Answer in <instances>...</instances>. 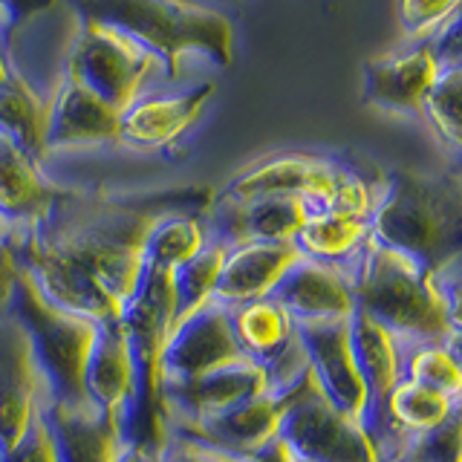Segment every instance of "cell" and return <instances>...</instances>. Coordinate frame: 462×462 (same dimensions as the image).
I'll list each match as a JSON object with an SVG mask.
<instances>
[{"instance_id": "1", "label": "cell", "mask_w": 462, "mask_h": 462, "mask_svg": "<svg viewBox=\"0 0 462 462\" xmlns=\"http://www.w3.org/2000/svg\"><path fill=\"white\" fill-rule=\"evenodd\" d=\"M211 199L206 185L142 194L64 188L38 223L12 231V243L21 269L52 303L113 324L144 274V240L153 223L180 208L208 211Z\"/></svg>"}, {"instance_id": "2", "label": "cell", "mask_w": 462, "mask_h": 462, "mask_svg": "<svg viewBox=\"0 0 462 462\" xmlns=\"http://www.w3.org/2000/svg\"><path fill=\"white\" fill-rule=\"evenodd\" d=\"M370 235L387 249L408 254L422 269H437L459 257V173H382V194L370 214Z\"/></svg>"}, {"instance_id": "3", "label": "cell", "mask_w": 462, "mask_h": 462, "mask_svg": "<svg viewBox=\"0 0 462 462\" xmlns=\"http://www.w3.org/2000/svg\"><path fill=\"white\" fill-rule=\"evenodd\" d=\"M81 18L110 23L139 41L177 81L188 55L211 58L217 67L235 61V29L223 12L194 0H69Z\"/></svg>"}, {"instance_id": "4", "label": "cell", "mask_w": 462, "mask_h": 462, "mask_svg": "<svg viewBox=\"0 0 462 462\" xmlns=\"http://www.w3.org/2000/svg\"><path fill=\"white\" fill-rule=\"evenodd\" d=\"M353 295L356 310L390 329L402 344H459V315L445 307L428 269L373 237L353 269Z\"/></svg>"}, {"instance_id": "5", "label": "cell", "mask_w": 462, "mask_h": 462, "mask_svg": "<svg viewBox=\"0 0 462 462\" xmlns=\"http://www.w3.org/2000/svg\"><path fill=\"white\" fill-rule=\"evenodd\" d=\"M177 321L173 278L165 269L144 266L134 298L119 318L136 367V408L127 425V439L162 445L165 428L159 416V387H162V350Z\"/></svg>"}, {"instance_id": "6", "label": "cell", "mask_w": 462, "mask_h": 462, "mask_svg": "<svg viewBox=\"0 0 462 462\" xmlns=\"http://www.w3.org/2000/svg\"><path fill=\"white\" fill-rule=\"evenodd\" d=\"M12 315L23 324L38 370L50 390L52 404H87L84 367L90 358L98 321L52 303L38 283L21 269Z\"/></svg>"}, {"instance_id": "7", "label": "cell", "mask_w": 462, "mask_h": 462, "mask_svg": "<svg viewBox=\"0 0 462 462\" xmlns=\"http://www.w3.org/2000/svg\"><path fill=\"white\" fill-rule=\"evenodd\" d=\"M162 69V61L139 41L113 29L110 23L81 18L67 76L84 84L101 101H107L113 110L125 113L139 96H144L148 84Z\"/></svg>"}, {"instance_id": "8", "label": "cell", "mask_w": 462, "mask_h": 462, "mask_svg": "<svg viewBox=\"0 0 462 462\" xmlns=\"http://www.w3.org/2000/svg\"><path fill=\"white\" fill-rule=\"evenodd\" d=\"M278 439L303 462H379L365 425L336 408L312 373L283 393Z\"/></svg>"}, {"instance_id": "9", "label": "cell", "mask_w": 462, "mask_h": 462, "mask_svg": "<svg viewBox=\"0 0 462 462\" xmlns=\"http://www.w3.org/2000/svg\"><path fill=\"white\" fill-rule=\"evenodd\" d=\"M341 171L344 162L329 156L283 151L240 168L220 191H214V197L228 202L254 197H300L312 208H324Z\"/></svg>"}, {"instance_id": "10", "label": "cell", "mask_w": 462, "mask_h": 462, "mask_svg": "<svg viewBox=\"0 0 462 462\" xmlns=\"http://www.w3.org/2000/svg\"><path fill=\"white\" fill-rule=\"evenodd\" d=\"M50 390L32 344L12 312L0 315V451L50 408Z\"/></svg>"}, {"instance_id": "11", "label": "cell", "mask_w": 462, "mask_h": 462, "mask_svg": "<svg viewBox=\"0 0 462 462\" xmlns=\"http://www.w3.org/2000/svg\"><path fill=\"white\" fill-rule=\"evenodd\" d=\"M240 358L245 356L231 332L228 307L211 300L173 324L159 370H162V384H185L211 370L235 365Z\"/></svg>"}, {"instance_id": "12", "label": "cell", "mask_w": 462, "mask_h": 462, "mask_svg": "<svg viewBox=\"0 0 462 462\" xmlns=\"http://www.w3.org/2000/svg\"><path fill=\"white\" fill-rule=\"evenodd\" d=\"M303 353L310 361V373L324 396L365 425L367 413V387L353 356L350 318L332 321H300L295 324Z\"/></svg>"}, {"instance_id": "13", "label": "cell", "mask_w": 462, "mask_h": 462, "mask_svg": "<svg viewBox=\"0 0 462 462\" xmlns=\"http://www.w3.org/2000/svg\"><path fill=\"white\" fill-rule=\"evenodd\" d=\"M269 393L266 370L252 358H240L235 365L211 370L185 384H162L159 390V416L162 428L194 422L202 416L223 413L240 402Z\"/></svg>"}, {"instance_id": "14", "label": "cell", "mask_w": 462, "mask_h": 462, "mask_svg": "<svg viewBox=\"0 0 462 462\" xmlns=\"http://www.w3.org/2000/svg\"><path fill=\"white\" fill-rule=\"evenodd\" d=\"M439 69L442 61L430 43H416L408 50L375 55L365 64L361 101L384 113L422 119L425 96L430 93L433 81L439 79Z\"/></svg>"}, {"instance_id": "15", "label": "cell", "mask_w": 462, "mask_h": 462, "mask_svg": "<svg viewBox=\"0 0 462 462\" xmlns=\"http://www.w3.org/2000/svg\"><path fill=\"white\" fill-rule=\"evenodd\" d=\"M217 87L211 81L182 93H144L119 119V144L134 151H165L191 130Z\"/></svg>"}, {"instance_id": "16", "label": "cell", "mask_w": 462, "mask_h": 462, "mask_svg": "<svg viewBox=\"0 0 462 462\" xmlns=\"http://www.w3.org/2000/svg\"><path fill=\"white\" fill-rule=\"evenodd\" d=\"M312 206L300 197H254V199H211L206 211L211 240L223 245L266 240L295 243L300 226L307 223Z\"/></svg>"}, {"instance_id": "17", "label": "cell", "mask_w": 462, "mask_h": 462, "mask_svg": "<svg viewBox=\"0 0 462 462\" xmlns=\"http://www.w3.org/2000/svg\"><path fill=\"white\" fill-rule=\"evenodd\" d=\"M281 416H283V393H263L249 402H240L223 413L202 416L182 425H168L165 433H182V437L214 445L240 459H252L263 454L278 439Z\"/></svg>"}, {"instance_id": "18", "label": "cell", "mask_w": 462, "mask_h": 462, "mask_svg": "<svg viewBox=\"0 0 462 462\" xmlns=\"http://www.w3.org/2000/svg\"><path fill=\"white\" fill-rule=\"evenodd\" d=\"M119 110L64 72L47 96V148L55 153L119 144Z\"/></svg>"}, {"instance_id": "19", "label": "cell", "mask_w": 462, "mask_h": 462, "mask_svg": "<svg viewBox=\"0 0 462 462\" xmlns=\"http://www.w3.org/2000/svg\"><path fill=\"white\" fill-rule=\"evenodd\" d=\"M353 269L356 266H332L298 257L274 286L272 298L292 315L295 324L350 318L356 312Z\"/></svg>"}, {"instance_id": "20", "label": "cell", "mask_w": 462, "mask_h": 462, "mask_svg": "<svg viewBox=\"0 0 462 462\" xmlns=\"http://www.w3.org/2000/svg\"><path fill=\"white\" fill-rule=\"evenodd\" d=\"M84 399L98 413L122 422L127 430L136 408V367L119 321L98 324L93 350L84 367Z\"/></svg>"}, {"instance_id": "21", "label": "cell", "mask_w": 462, "mask_h": 462, "mask_svg": "<svg viewBox=\"0 0 462 462\" xmlns=\"http://www.w3.org/2000/svg\"><path fill=\"white\" fill-rule=\"evenodd\" d=\"M300 257L295 243H237L226 249V260L217 281L214 300L223 307H240L249 300L272 298L274 286Z\"/></svg>"}, {"instance_id": "22", "label": "cell", "mask_w": 462, "mask_h": 462, "mask_svg": "<svg viewBox=\"0 0 462 462\" xmlns=\"http://www.w3.org/2000/svg\"><path fill=\"white\" fill-rule=\"evenodd\" d=\"M47 422L58 462H116L127 442L125 425L93 404H50Z\"/></svg>"}, {"instance_id": "23", "label": "cell", "mask_w": 462, "mask_h": 462, "mask_svg": "<svg viewBox=\"0 0 462 462\" xmlns=\"http://www.w3.org/2000/svg\"><path fill=\"white\" fill-rule=\"evenodd\" d=\"M64 188L55 185L43 165L18 144L0 139V220L9 231H23L52 208Z\"/></svg>"}, {"instance_id": "24", "label": "cell", "mask_w": 462, "mask_h": 462, "mask_svg": "<svg viewBox=\"0 0 462 462\" xmlns=\"http://www.w3.org/2000/svg\"><path fill=\"white\" fill-rule=\"evenodd\" d=\"M353 356L367 387V413L384 402V396L402 379V341L365 312L350 315ZM365 413V416H367Z\"/></svg>"}, {"instance_id": "25", "label": "cell", "mask_w": 462, "mask_h": 462, "mask_svg": "<svg viewBox=\"0 0 462 462\" xmlns=\"http://www.w3.org/2000/svg\"><path fill=\"white\" fill-rule=\"evenodd\" d=\"M370 220L312 208L295 237L300 257L332 266H356L370 243Z\"/></svg>"}, {"instance_id": "26", "label": "cell", "mask_w": 462, "mask_h": 462, "mask_svg": "<svg viewBox=\"0 0 462 462\" xmlns=\"http://www.w3.org/2000/svg\"><path fill=\"white\" fill-rule=\"evenodd\" d=\"M231 332L245 358L257 361L260 367L272 365L289 344L298 338L292 315L274 298L249 300L240 307H228Z\"/></svg>"}, {"instance_id": "27", "label": "cell", "mask_w": 462, "mask_h": 462, "mask_svg": "<svg viewBox=\"0 0 462 462\" xmlns=\"http://www.w3.org/2000/svg\"><path fill=\"white\" fill-rule=\"evenodd\" d=\"M0 139L18 144L35 162H47V98L18 69L0 84Z\"/></svg>"}, {"instance_id": "28", "label": "cell", "mask_w": 462, "mask_h": 462, "mask_svg": "<svg viewBox=\"0 0 462 462\" xmlns=\"http://www.w3.org/2000/svg\"><path fill=\"white\" fill-rule=\"evenodd\" d=\"M208 223L206 211L180 208L159 217L144 240V266L173 272L191 257H197L208 245Z\"/></svg>"}, {"instance_id": "29", "label": "cell", "mask_w": 462, "mask_h": 462, "mask_svg": "<svg viewBox=\"0 0 462 462\" xmlns=\"http://www.w3.org/2000/svg\"><path fill=\"white\" fill-rule=\"evenodd\" d=\"M402 379L462 399V361L459 344L451 341H413L402 344Z\"/></svg>"}, {"instance_id": "30", "label": "cell", "mask_w": 462, "mask_h": 462, "mask_svg": "<svg viewBox=\"0 0 462 462\" xmlns=\"http://www.w3.org/2000/svg\"><path fill=\"white\" fill-rule=\"evenodd\" d=\"M226 249L228 245L208 240V245L197 257H191L188 263L171 272L173 298H177V321H182V318H188L191 312L202 310L206 303L214 300L217 281H220V269L226 260Z\"/></svg>"}, {"instance_id": "31", "label": "cell", "mask_w": 462, "mask_h": 462, "mask_svg": "<svg viewBox=\"0 0 462 462\" xmlns=\"http://www.w3.org/2000/svg\"><path fill=\"white\" fill-rule=\"evenodd\" d=\"M459 90H462V69L459 61H442L439 79L433 81L430 93L425 96L422 119L430 125L437 139L445 148L459 151Z\"/></svg>"}, {"instance_id": "32", "label": "cell", "mask_w": 462, "mask_h": 462, "mask_svg": "<svg viewBox=\"0 0 462 462\" xmlns=\"http://www.w3.org/2000/svg\"><path fill=\"white\" fill-rule=\"evenodd\" d=\"M459 0H396V18L402 32L413 41H425L430 35L457 21Z\"/></svg>"}, {"instance_id": "33", "label": "cell", "mask_w": 462, "mask_h": 462, "mask_svg": "<svg viewBox=\"0 0 462 462\" xmlns=\"http://www.w3.org/2000/svg\"><path fill=\"white\" fill-rule=\"evenodd\" d=\"M459 422L462 413L425 437L411 439L396 462H459Z\"/></svg>"}, {"instance_id": "34", "label": "cell", "mask_w": 462, "mask_h": 462, "mask_svg": "<svg viewBox=\"0 0 462 462\" xmlns=\"http://www.w3.org/2000/svg\"><path fill=\"white\" fill-rule=\"evenodd\" d=\"M0 462H58L47 413H41L18 439H14L9 448H4Z\"/></svg>"}, {"instance_id": "35", "label": "cell", "mask_w": 462, "mask_h": 462, "mask_svg": "<svg viewBox=\"0 0 462 462\" xmlns=\"http://www.w3.org/2000/svg\"><path fill=\"white\" fill-rule=\"evenodd\" d=\"M159 454H162V462H245L214 445L182 437V433H165L162 445H159Z\"/></svg>"}, {"instance_id": "36", "label": "cell", "mask_w": 462, "mask_h": 462, "mask_svg": "<svg viewBox=\"0 0 462 462\" xmlns=\"http://www.w3.org/2000/svg\"><path fill=\"white\" fill-rule=\"evenodd\" d=\"M18 278H21L18 249H14L9 235L6 240H0V315L12 312L14 292H18Z\"/></svg>"}, {"instance_id": "37", "label": "cell", "mask_w": 462, "mask_h": 462, "mask_svg": "<svg viewBox=\"0 0 462 462\" xmlns=\"http://www.w3.org/2000/svg\"><path fill=\"white\" fill-rule=\"evenodd\" d=\"M52 4L55 0H0V6L6 9L12 23H23L32 18V14H38L43 9H52Z\"/></svg>"}, {"instance_id": "38", "label": "cell", "mask_w": 462, "mask_h": 462, "mask_svg": "<svg viewBox=\"0 0 462 462\" xmlns=\"http://www.w3.org/2000/svg\"><path fill=\"white\" fill-rule=\"evenodd\" d=\"M116 462H162V454H159V445L127 439Z\"/></svg>"}, {"instance_id": "39", "label": "cell", "mask_w": 462, "mask_h": 462, "mask_svg": "<svg viewBox=\"0 0 462 462\" xmlns=\"http://www.w3.org/2000/svg\"><path fill=\"white\" fill-rule=\"evenodd\" d=\"M260 457H263L266 462H303V459H298L292 451H289V448L281 442V439H274L269 448H266V451L263 454H260Z\"/></svg>"}, {"instance_id": "40", "label": "cell", "mask_w": 462, "mask_h": 462, "mask_svg": "<svg viewBox=\"0 0 462 462\" xmlns=\"http://www.w3.org/2000/svg\"><path fill=\"white\" fill-rule=\"evenodd\" d=\"M4 18H9V14H6V9L4 6H0V21H4ZM12 64H9V55H6V50H4V43H0V84H4L9 76H12Z\"/></svg>"}, {"instance_id": "41", "label": "cell", "mask_w": 462, "mask_h": 462, "mask_svg": "<svg viewBox=\"0 0 462 462\" xmlns=\"http://www.w3.org/2000/svg\"><path fill=\"white\" fill-rule=\"evenodd\" d=\"M12 235V231H9V226L4 223V220H0V240H6Z\"/></svg>"}, {"instance_id": "42", "label": "cell", "mask_w": 462, "mask_h": 462, "mask_svg": "<svg viewBox=\"0 0 462 462\" xmlns=\"http://www.w3.org/2000/svg\"><path fill=\"white\" fill-rule=\"evenodd\" d=\"M245 462H266L263 457H252V459H245Z\"/></svg>"}, {"instance_id": "43", "label": "cell", "mask_w": 462, "mask_h": 462, "mask_svg": "<svg viewBox=\"0 0 462 462\" xmlns=\"http://www.w3.org/2000/svg\"><path fill=\"white\" fill-rule=\"evenodd\" d=\"M0 454H4V451H0Z\"/></svg>"}]
</instances>
